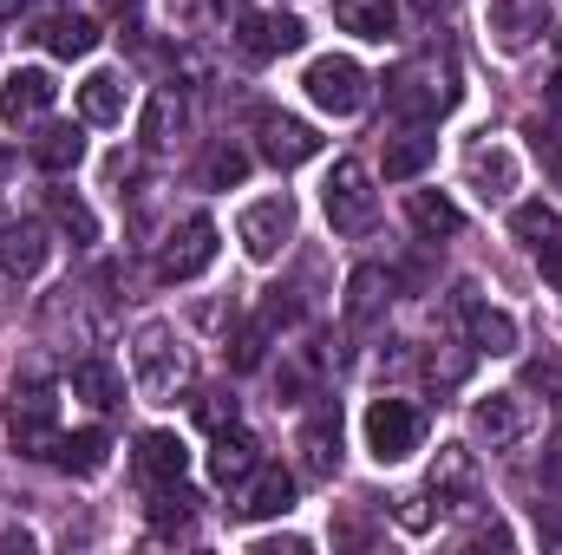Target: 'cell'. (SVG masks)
I'll return each instance as SVG.
<instances>
[{"mask_svg": "<svg viewBox=\"0 0 562 555\" xmlns=\"http://www.w3.org/2000/svg\"><path fill=\"white\" fill-rule=\"evenodd\" d=\"M132 380H138V393L150 406H170V399L190 386V353H183L177 327L144 320L138 333H132Z\"/></svg>", "mask_w": 562, "mask_h": 555, "instance_id": "6da1fadb", "label": "cell"}, {"mask_svg": "<svg viewBox=\"0 0 562 555\" xmlns=\"http://www.w3.org/2000/svg\"><path fill=\"white\" fill-rule=\"evenodd\" d=\"M386 105H393L400 118H445V112L458 105V66L438 59V53L406 59V66L386 79Z\"/></svg>", "mask_w": 562, "mask_h": 555, "instance_id": "7a4b0ae2", "label": "cell"}, {"mask_svg": "<svg viewBox=\"0 0 562 555\" xmlns=\"http://www.w3.org/2000/svg\"><path fill=\"white\" fill-rule=\"evenodd\" d=\"M380 216V190H373V170L360 157H340L334 177H327V223L334 236H367Z\"/></svg>", "mask_w": 562, "mask_h": 555, "instance_id": "3957f363", "label": "cell"}, {"mask_svg": "<svg viewBox=\"0 0 562 555\" xmlns=\"http://www.w3.org/2000/svg\"><path fill=\"white\" fill-rule=\"evenodd\" d=\"M425 444V412L413 399H373L367 406V451L380 464H406Z\"/></svg>", "mask_w": 562, "mask_h": 555, "instance_id": "277c9868", "label": "cell"}, {"mask_svg": "<svg viewBox=\"0 0 562 555\" xmlns=\"http://www.w3.org/2000/svg\"><path fill=\"white\" fill-rule=\"evenodd\" d=\"M301 86H307V99H314L327 118H353V112L367 105V72H360L347 53H321Z\"/></svg>", "mask_w": 562, "mask_h": 555, "instance_id": "5b68a950", "label": "cell"}, {"mask_svg": "<svg viewBox=\"0 0 562 555\" xmlns=\"http://www.w3.org/2000/svg\"><path fill=\"white\" fill-rule=\"evenodd\" d=\"M236 236L249 249V262H276L281 249L294 242V196L276 190V196H256L243 216H236Z\"/></svg>", "mask_w": 562, "mask_h": 555, "instance_id": "8992f818", "label": "cell"}, {"mask_svg": "<svg viewBox=\"0 0 562 555\" xmlns=\"http://www.w3.org/2000/svg\"><path fill=\"white\" fill-rule=\"evenodd\" d=\"M210 262H216V223L210 216H183L164 236V249H157V281H196Z\"/></svg>", "mask_w": 562, "mask_h": 555, "instance_id": "52a82bcc", "label": "cell"}, {"mask_svg": "<svg viewBox=\"0 0 562 555\" xmlns=\"http://www.w3.org/2000/svg\"><path fill=\"white\" fill-rule=\"evenodd\" d=\"M53 99H59V79L46 72V66H13L7 79H0V118L20 132V125H40L46 112H53Z\"/></svg>", "mask_w": 562, "mask_h": 555, "instance_id": "ba28073f", "label": "cell"}, {"mask_svg": "<svg viewBox=\"0 0 562 555\" xmlns=\"http://www.w3.org/2000/svg\"><path fill=\"white\" fill-rule=\"evenodd\" d=\"M484 26L504 53H524L550 33V0H491L484 7Z\"/></svg>", "mask_w": 562, "mask_h": 555, "instance_id": "9c48e42d", "label": "cell"}, {"mask_svg": "<svg viewBox=\"0 0 562 555\" xmlns=\"http://www.w3.org/2000/svg\"><path fill=\"white\" fill-rule=\"evenodd\" d=\"M236 46H243V59L269 66V59H281V53H301V46H307V26H301L294 13H243Z\"/></svg>", "mask_w": 562, "mask_h": 555, "instance_id": "30bf717a", "label": "cell"}, {"mask_svg": "<svg viewBox=\"0 0 562 555\" xmlns=\"http://www.w3.org/2000/svg\"><path fill=\"white\" fill-rule=\"evenodd\" d=\"M13 444H20V457H53L59 418H53V393H46V386L13 393Z\"/></svg>", "mask_w": 562, "mask_h": 555, "instance_id": "8fae6325", "label": "cell"}, {"mask_svg": "<svg viewBox=\"0 0 562 555\" xmlns=\"http://www.w3.org/2000/svg\"><path fill=\"white\" fill-rule=\"evenodd\" d=\"M236 490H243V497H236V517H243V523H262V517H288V510H294V477H288L281 464H256Z\"/></svg>", "mask_w": 562, "mask_h": 555, "instance_id": "7c38bea8", "label": "cell"}, {"mask_svg": "<svg viewBox=\"0 0 562 555\" xmlns=\"http://www.w3.org/2000/svg\"><path fill=\"white\" fill-rule=\"evenodd\" d=\"M471 431H477L491 451H510V444L530 431V406H524V393H491V399H477V406H471Z\"/></svg>", "mask_w": 562, "mask_h": 555, "instance_id": "4fadbf2b", "label": "cell"}, {"mask_svg": "<svg viewBox=\"0 0 562 555\" xmlns=\"http://www.w3.org/2000/svg\"><path fill=\"white\" fill-rule=\"evenodd\" d=\"M256 138H262V157H269L276 170H294V163L321 157V138H314V125H301V118H288V112H269V118L256 125Z\"/></svg>", "mask_w": 562, "mask_h": 555, "instance_id": "5bb4252c", "label": "cell"}, {"mask_svg": "<svg viewBox=\"0 0 562 555\" xmlns=\"http://www.w3.org/2000/svg\"><path fill=\"white\" fill-rule=\"evenodd\" d=\"M125 112H132V86H125V72L99 66V72L79 79V118H86V125H125Z\"/></svg>", "mask_w": 562, "mask_h": 555, "instance_id": "9a60e30c", "label": "cell"}, {"mask_svg": "<svg viewBox=\"0 0 562 555\" xmlns=\"http://www.w3.org/2000/svg\"><path fill=\"white\" fill-rule=\"evenodd\" d=\"M301 471L307 477H334L340 471V406H314L301 424Z\"/></svg>", "mask_w": 562, "mask_h": 555, "instance_id": "2e32d148", "label": "cell"}, {"mask_svg": "<svg viewBox=\"0 0 562 555\" xmlns=\"http://www.w3.org/2000/svg\"><path fill=\"white\" fill-rule=\"evenodd\" d=\"M458 314H464V333H471V347L477 353H517V320L504 314V307H491V301H477V294H458Z\"/></svg>", "mask_w": 562, "mask_h": 555, "instance_id": "e0dca14e", "label": "cell"}, {"mask_svg": "<svg viewBox=\"0 0 562 555\" xmlns=\"http://www.w3.org/2000/svg\"><path fill=\"white\" fill-rule=\"evenodd\" d=\"M183 471H190V444L177 438V431H138V477L144 484H183Z\"/></svg>", "mask_w": 562, "mask_h": 555, "instance_id": "ac0fdd59", "label": "cell"}, {"mask_svg": "<svg viewBox=\"0 0 562 555\" xmlns=\"http://www.w3.org/2000/svg\"><path fill=\"white\" fill-rule=\"evenodd\" d=\"M425 484H431V497H438V503H471V490H477V457H471L464 444H438V457H431Z\"/></svg>", "mask_w": 562, "mask_h": 555, "instance_id": "d6986e66", "label": "cell"}, {"mask_svg": "<svg viewBox=\"0 0 562 555\" xmlns=\"http://www.w3.org/2000/svg\"><path fill=\"white\" fill-rule=\"evenodd\" d=\"M46 256H53V242H46V229H40V223L0 229V275H7V281H33L40 269H46Z\"/></svg>", "mask_w": 562, "mask_h": 555, "instance_id": "ffe728a7", "label": "cell"}, {"mask_svg": "<svg viewBox=\"0 0 562 555\" xmlns=\"http://www.w3.org/2000/svg\"><path fill=\"white\" fill-rule=\"evenodd\" d=\"M53 464H59L66 477H99V471L112 464V438H105L99 424H86V431H59Z\"/></svg>", "mask_w": 562, "mask_h": 555, "instance_id": "44dd1931", "label": "cell"}, {"mask_svg": "<svg viewBox=\"0 0 562 555\" xmlns=\"http://www.w3.org/2000/svg\"><path fill=\"white\" fill-rule=\"evenodd\" d=\"M210 438H216V451H210V477L236 490V484H243V477L262 464V444H256L243 424H223V431H210Z\"/></svg>", "mask_w": 562, "mask_h": 555, "instance_id": "7402d4cb", "label": "cell"}, {"mask_svg": "<svg viewBox=\"0 0 562 555\" xmlns=\"http://www.w3.org/2000/svg\"><path fill=\"white\" fill-rule=\"evenodd\" d=\"M33 39H40L53 59H86V53H99V26H92L86 13H46Z\"/></svg>", "mask_w": 562, "mask_h": 555, "instance_id": "603a6c76", "label": "cell"}, {"mask_svg": "<svg viewBox=\"0 0 562 555\" xmlns=\"http://www.w3.org/2000/svg\"><path fill=\"white\" fill-rule=\"evenodd\" d=\"M334 20H340V33L380 39V46L400 33V7H393V0H334Z\"/></svg>", "mask_w": 562, "mask_h": 555, "instance_id": "cb8c5ba5", "label": "cell"}, {"mask_svg": "<svg viewBox=\"0 0 562 555\" xmlns=\"http://www.w3.org/2000/svg\"><path fill=\"white\" fill-rule=\"evenodd\" d=\"M471 183H477L484 203H504V196L517 190V157H510V144H477V150H471Z\"/></svg>", "mask_w": 562, "mask_h": 555, "instance_id": "d4e9b609", "label": "cell"}, {"mask_svg": "<svg viewBox=\"0 0 562 555\" xmlns=\"http://www.w3.org/2000/svg\"><path fill=\"white\" fill-rule=\"evenodd\" d=\"M79 157H86L79 125H40V138H33V163H40L46 177H72Z\"/></svg>", "mask_w": 562, "mask_h": 555, "instance_id": "484cf974", "label": "cell"}, {"mask_svg": "<svg viewBox=\"0 0 562 555\" xmlns=\"http://www.w3.org/2000/svg\"><path fill=\"white\" fill-rule=\"evenodd\" d=\"M66 386H72V399H86L92 412H112V406L125 399V380H119V366H105V360H79Z\"/></svg>", "mask_w": 562, "mask_h": 555, "instance_id": "4316f807", "label": "cell"}, {"mask_svg": "<svg viewBox=\"0 0 562 555\" xmlns=\"http://www.w3.org/2000/svg\"><path fill=\"white\" fill-rule=\"evenodd\" d=\"M386 307H393V275L386 269L367 262V269L347 275V320H380Z\"/></svg>", "mask_w": 562, "mask_h": 555, "instance_id": "83f0119b", "label": "cell"}, {"mask_svg": "<svg viewBox=\"0 0 562 555\" xmlns=\"http://www.w3.org/2000/svg\"><path fill=\"white\" fill-rule=\"evenodd\" d=\"M438 163V138L431 132H400V138L386 144V183H413Z\"/></svg>", "mask_w": 562, "mask_h": 555, "instance_id": "f1b7e54d", "label": "cell"}, {"mask_svg": "<svg viewBox=\"0 0 562 555\" xmlns=\"http://www.w3.org/2000/svg\"><path fill=\"white\" fill-rule=\"evenodd\" d=\"M46 209H53V223H59L79 249H92V242H99V216H92V203H86L79 190H53V196H46Z\"/></svg>", "mask_w": 562, "mask_h": 555, "instance_id": "f546056e", "label": "cell"}, {"mask_svg": "<svg viewBox=\"0 0 562 555\" xmlns=\"http://www.w3.org/2000/svg\"><path fill=\"white\" fill-rule=\"evenodd\" d=\"M413 229L431 236V242H438V236H458V229H464V209H458L451 196H438V190H413Z\"/></svg>", "mask_w": 562, "mask_h": 555, "instance_id": "4dcf8cb0", "label": "cell"}, {"mask_svg": "<svg viewBox=\"0 0 562 555\" xmlns=\"http://www.w3.org/2000/svg\"><path fill=\"white\" fill-rule=\"evenodd\" d=\"M190 503H196V497H190L183 484H164L157 503H150V530H157V536H190V530H196V523H190Z\"/></svg>", "mask_w": 562, "mask_h": 555, "instance_id": "1f68e13d", "label": "cell"}, {"mask_svg": "<svg viewBox=\"0 0 562 555\" xmlns=\"http://www.w3.org/2000/svg\"><path fill=\"white\" fill-rule=\"evenodd\" d=\"M177 125H183V105H177V92H150V105H144V144H150V150H164Z\"/></svg>", "mask_w": 562, "mask_h": 555, "instance_id": "d6a6232c", "label": "cell"}, {"mask_svg": "<svg viewBox=\"0 0 562 555\" xmlns=\"http://www.w3.org/2000/svg\"><path fill=\"white\" fill-rule=\"evenodd\" d=\"M510 229L537 249V242H550V236H557L562 223H557V209H550V203H517V209H510Z\"/></svg>", "mask_w": 562, "mask_h": 555, "instance_id": "836d02e7", "label": "cell"}, {"mask_svg": "<svg viewBox=\"0 0 562 555\" xmlns=\"http://www.w3.org/2000/svg\"><path fill=\"white\" fill-rule=\"evenodd\" d=\"M203 177H210V190H229V183H243V177H249V150H236V144H216V150H210V163H203Z\"/></svg>", "mask_w": 562, "mask_h": 555, "instance_id": "e575fe53", "label": "cell"}, {"mask_svg": "<svg viewBox=\"0 0 562 555\" xmlns=\"http://www.w3.org/2000/svg\"><path fill=\"white\" fill-rule=\"evenodd\" d=\"M262 347H269V327L249 320V327L236 333V347H229V366H236V373H256V366H262Z\"/></svg>", "mask_w": 562, "mask_h": 555, "instance_id": "d590c367", "label": "cell"}, {"mask_svg": "<svg viewBox=\"0 0 562 555\" xmlns=\"http://www.w3.org/2000/svg\"><path fill=\"white\" fill-rule=\"evenodd\" d=\"M464 373H471L464 353H425V380H431V386H458Z\"/></svg>", "mask_w": 562, "mask_h": 555, "instance_id": "8d00e7d4", "label": "cell"}, {"mask_svg": "<svg viewBox=\"0 0 562 555\" xmlns=\"http://www.w3.org/2000/svg\"><path fill=\"white\" fill-rule=\"evenodd\" d=\"M196 418H203V431H223V424H236V399L229 393H203L196 399Z\"/></svg>", "mask_w": 562, "mask_h": 555, "instance_id": "74e56055", "label": "cell"}, {"mask_svg": "<svg viewBox=\"0 0 562 555\" xmlns=\"http://www.w3.org/2000/svg\"><path fill=\"white\" fill-rule=\"evenodd\" d=\"M537 262H543V281L562 294V229L550 236V242H537Z\"/></svg>", "mask_w": 562, "mask_h": 555, "instance_id": "f35d334b", "label": "cell"}, {"mask_svg": "<svg viewBox=\"0 0 562 555\" xmlns=\"http://www.w3.org/2000/svg\"><path fill=\"white\" fill-rule=\"evenodd\" d=\"M262 555H307V536H269V543H256Z\"/></svg>", "mask_w": 562, "mask_h": 555, "instance_id": "ab89813d", "label": "cell"}, {"mask_svg": "<svg viewBox=\"0 0 562 555\" xmlns=\"http://www.w3.org/2000/svg\"><path fill=\"white\" fill-rule=\"evenodd\" d=\"M400 523H406V530H425V523H431V510H425V497H406V503H400Z\"/></svg>", "mask_w": 562, "mask_h": 555, "instance_id": "60d3db41", "label": "cell"}, {"mask_svg": "<svg viewBox=\"0 0 562 555\" xmlns=\"http://www.w3.org/2000/svg\"><path fill=\"white\" fill-rule=\"evenodd\" d=\"M543 484H550V490H562V438L543 451Z\"/></svg>", "mask_w": 562, "mask_h": 555, "instance_id": "b9f144b4", "label": "cell"}, {"mask_svg": "<svg viewBox=\"0 0 562 555\" xmlns=\"http://www.w3.org/2000/svg\"><path fill=\"white\" fill-rule=\"evenodd\" d=\"M543 536L562 550V503H557V510H543Z\"/></svg>", "mask_w": 562, "mask_h": 555, "instance_id": "7bdbcfd3", "label": "cell"}, {"mask_svg": "<svg viewBox=\"0 0 562 555\" xmlns=\"http://www.w3.org/2000/svg\"><path fill=\"white\" fill-rule=\"evenodd\" d=\"M105 7H112V13H119V20H132V13H138L144 0H105Z\"/></svg>", "mask_w": 562, "mask_h": 555, "instance_id": "ee69618b", "label": "cell"}, {"mask_svg": "<svg viewBox=\"0 0 562 555\" xmlns=\"http://www.w3.org/2000/svg\"><path fill=\"white\" fill-rule=\"evenodd\" d=\"M413 7H419V13H451L458 0H413Z\"/></svg>", "mask_w": 562, "mask_h": 555, "instance_id": "f6af8a7d", "label": "cell"}, {"mask_svg": "<svg viewBox=\"0 0 562 555\" xmlns=\"http://www.w3.org/2000/svg\"><path fill=\"white\" fill-rule=\"evenodd\" d=\"M20 7H26V0H0V20H13V13H20Z\"/></svg>", "mask_w": 562, "mask_h": 555, "instance_id": "bcb514c9", "label": "cell"}, {"mask_svg": "<svg viewBox=\"0 0 562 555\" xmlns=\"http://www.w3.org/2000/svg\"><path fill=\"white\" fill-rule=\"evenodd\" d=\"M550 170H557V190H562V144L550 150Z\"/></svg>", "mask_w": 562, "mask_h": 555, "instance_id": "7dc6e473", "label": "cell"}]
</instances>
